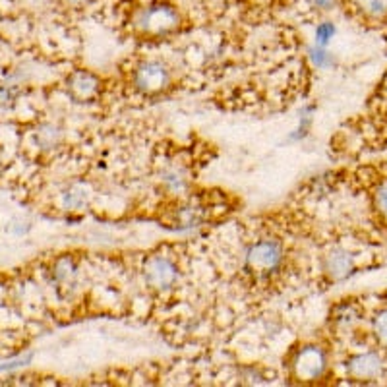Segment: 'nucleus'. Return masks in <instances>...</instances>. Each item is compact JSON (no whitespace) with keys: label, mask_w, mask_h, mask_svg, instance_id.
<instances>
[{"label":"nucleus","mask_w":387,"mask_h":387,"mask_svg":"<svg viewBox=\"0 0 387 387\" xmlns=\"http://www.w3.org/2000/svg\"><path fill=\"white\" fill-rule=\"evenodd\" d=\"M376 208L383 217H387V180L379 184L378 192H376Z\"/></svg>","instance_id":"obj_11"},{"label":"nucleus","mask_w":387,"mask_h":387,"mask_svg":"<svg viewBox=\"0 0 387 387\" xmlns=\"http://www.w3.org/2000/svg\"><path fill=\"white\" fill-rule=\"evenodd\" d=\"M358 6L372 18H381L387 14V0H356Z\"/></svg>","instance_id":"obj_9"},{"label":"nucleus","mask_w":387,"mask_h":387,"mask_svg":"<svg viewBox=\"0 0 387 387\" xmlns=\"http://www.w3.org/2000/svg\"><path fill=\"white\" fill-rule=\"evenodd\" d=\"M72 89L74 97H78L80 101H86L89 97L95 95L97 91V80L91 74H78L72 78Z\"/></svg>","instance_id":"obj_7"},{"label":"nucleus","mask_w":387,"mask_h":387,"mask_svg":"<svg viewBox=\"0 0 387 387\" xmlns=\"http://www.w3.org/2000/svg\"><path fill=\"white\" fill-rule=\"evenodd\" d=\"M136 83L145 93H157L169 83V72L159 62H145L137 68Z\"/></svg>","instance_id":"obj_4"},{"label":"nucleus","mask_w":387,"mask_h":387,"mask_svg":"<svg viewBox=\"0 0 387 387\" xmlns=\"http://www.w3.org/2000/svg\"><path fill=\"white\" fill-rule=\"evenodd\" d=\"M351 374L358 379H374L378 378L381 372V362L376 355H360L353 358V362L348 366Z\"/></svg>","instance_id":"obj_6"},{"label":"nucleus","mask_w":387,"mask_h":387,"mask_svg":"<svg viewBox=\"0 0 387 387\" xmlns=\"http://www.w3.org/2000/svg\"><path fill=\"white\" fill-rule=\"evenodd\" d=\"M333 33H335V27L331 24H322L318 27V33H315V37H318V43L320 45H325L327 41L333 37Z\"/></svg>","instance_id":"obj_12"},{"label":"nucleus","mask_w":387,"mask_h":387,"mask_svg":"<svg viewBox=\"0 0 387 387\" xmlns=\"http://www.w3.org/2000/svg\"><path fill=\"white\" fill-rule=\"evenodd\" d=\"M137 24L145 33L161 35V33H167L177 27L178 12L172 6H167V4H155V6H149L140 14Z\"/></svg>","instance_id":"obj_1"},{"label":"nucleus","mask_w":387,"mask_h":387,"mask_svg":"<svg viewBox=\"0 0 387 387\" xmlns=\"http://www.w3.org/2000/svg\"><path fill=\"white\" fill-rule=\"evenodd\" d=\"M281 246L273 240L258 242L256 246H252L248 256H246V264L254 273L267 275L281 264Z\"/></svg>","instance_id":"obj_2"},{"label":"nucleus","mask_w":387,"mask_h":387,"mask_svg":"<svg viewBox=\"0 0 387 387\" xmlns=\"http://www.w3.org/2000/svg\"><path fill=\"white\" fill-rule=\"evenodd\" d=\"M325 370V355L318 347H306L294 356L292 372L300 381H314Z\"/></svg>","instance_id":"obj_3"},{"label":"nucleus","mask_w":387,"mask_h":387,"mask_svg":"<svg viewBox=\"0 0 387 387\" xmlns=\"http://www.w3.org/2000/svg\"><path fill=\"white\" fill-rule=\"evenodd\" d=\"M327 269L333 277H345L351 269V258L347 254H331Z\"/></svg>","instance_id":"obj_8"},{"label":"nucleus","mask_w":387,"mask_h":387,"mask_svg":"<svg viewBox=\"0 0 387 387\" xmlns=\"http://www.w3.org/2000/svg\"><path fill=\"white\" fill-rule=\"evenodd\" d=\"M310 4H312L314 8L331 10L335 4H337V0H310Z\"/></svg>","instance_id":"obj_13"},{"label":"nucleus","mask_w":387,"mask_h":387,"mask_svg":"<svg viewBox=\"0 0 387 387\" xmlns=\"http://www.w3.org/2000/svg\"><path fill=\"white\" fill-rule=\"evenodd\" d=\"M177 266L167 258H154L145 267V279L154 289H169L177 281Z\"/></svg>","instance_id":"obj_5"},{"label":"nucleus","mask_w":387,"mask_h":387,"mask_svg":"<svg viewBox=\"0 0 387 387\" xmlns=\"http://www.w3.org/2000/svg\"><path fill=\"white\" fill-rule=\"evenodd\" d=\"M374 333H376L379 343L387 347V310L376 318V322H374Z\"/></svg>","instance_id":"obj_10"}]
</instances>
